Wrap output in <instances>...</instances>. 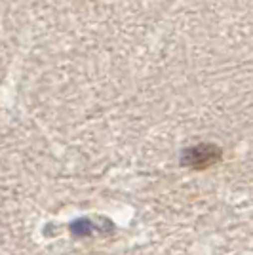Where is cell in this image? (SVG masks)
Returning <instances> with one entry per match:
<instances>
[{"instance_id": "7a4b0ae2", "label": "cell", "mask_w": 253, "mask_h": 255, "mask_svg": "<svg viewBox=\"0 0 253 255\" xmlns=\"http://www.w3.org/2000/svg\"><path fill=\"white\" fill-rule=\"evenodd\" d=\"M90 229H92V225H90V221H86V219H80V221H76V223L71 227V231H73L74 234H78V236L90 234Z\"/></svg>"}, {"instance_id": "6da1fadb", "label": "cell", "mask_w": 253, "mask_h": 255, "mask_svg": "<svg viewBox=\"0 0 253 255\" xmlns=\"http://www.w3.org/2000/svg\"><path fill=\"white\" fill-rule=\"evenodd\" d=\"M221 158V150L213 145H198L187 149L183 154V164L189 168H196V170H204L213 166L217 160Z\"/></svg>"}]
</instances>
